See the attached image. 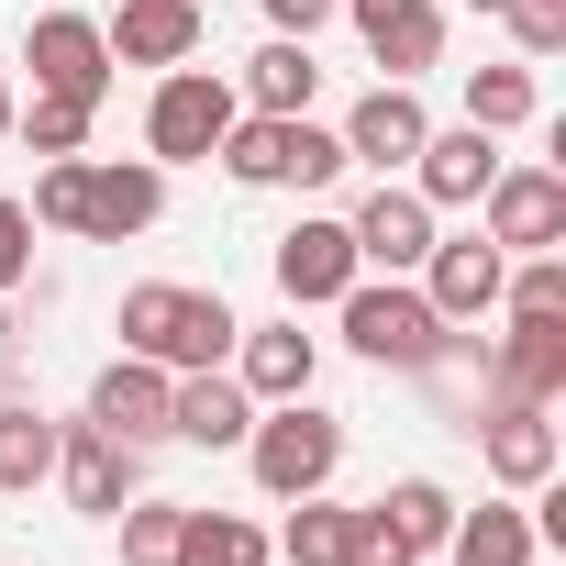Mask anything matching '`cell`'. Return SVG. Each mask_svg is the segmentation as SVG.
Here are the masks:
<instances>
[{
  "instance_id": "obj_1",
  "label": "cell",
  "mask_w": 566,
  "mask_h": 566,
  "mask_svg": "<svg viewBox=\"0 0 566 566\" xmlns=\"http://www.w3.org/2000/svg\"><path fill=\"white\" fill-rule=\"evenodd\" d=\"M233 301L222 290H178V277H145V290H123V356L189 378V367H222L233 356Z\"/></svg>"
},
{
  "instance_id": "obj_2",
  "label": "cell",
  "mask_w": 566,
  "mask_h": 566,
  "mask_svg": "<svg viewBox=\"0 0 566 566\" xmlns=\"http://www.w3.org/2000/svg\"><path fill=\"white\" fill-rule=\"evenodd\" d=\"M244 189H334L356 156H345V134H323L312 112H233V134L211 145Z\"/></svg>"
},
{
  "instance_id": "obj_3",
  "label": "cell",
  "mask_w": 566,
  "mask_h": 566,
  "mask_svg": "<svg viewBox=\"0 0 566 566\" xmlns=\"http://www.w3.org/2000/svg\"><path fill=\"white\" fill-rule=\"evenodd\" d=\"M244 455H255V489H266V500H312V489H334V467H345V422L312 411V400H266V411L244 422Z\"/></svg>"
},
{
  "instance_id": "obj_4",
  "label": "cell",
  "mask_w": 566,
  "mask_h": 566,
  "mask_svg": "<svg viewBox=\"0 0 566 566\" xmlns=\"http://www.w3.org/2000/svg\"><path fill=\"white\" fill-rule=\"evenodd\" d=\"M334 312H345V345L367 367H444V312L422 290H400V277H356Z\"/></svg>"
},
{
  "instance_id": "obj_5",
  "label": "cell",
  "mask_w": 566,
  "mask_h": 566,
  "mask_svg": "<svg viewBox=\"0 0 566 566\" xmlns=\"http://www.w3.org/2000/svg\"><path fill=\"white\" fill-rule=\"evenodd\" d=\"M233 78H211L200 56L189 67H156V101H145V145H156V167H200L222 134H233Z\"/></svg>"
},
{
  "instance_id": "obj_6",
  "label": "cell",
  "mask_w": 566,
  "mask_h": 566,
  "mask_svg": "<svg viewBox=\"0 0 566 566\" xmlns=\"http://www.w3.org/2000/svg\"><path fill=\"white\" fill-rule=\"evenodd\" d=\"M23 67H34V90H45V101H90V112H101V90H112V45H101V23H90V12H34Z\"/></svg>"
},
{
  "instance_id": "obj_7",
  "label": "cell",
  "mask_w": 566,
  "mask_h": 566,
  "mask_svg": "<svg viewBox=\"0 0 566 566\" xmlns=\"http://www.w3.org/2000/svg\"><path fill=\"white\" fill-rule=\"evenodd\" d=\"M156 211H167V167H156V156H112V167L78 156V222H67V233L123 244V233H145Z\"/></svg>"
},
{
  "instance_id": "obj_8",
  "label": "cell",
  "mask_w": 566,
  "mask_h": 566,
  "mask_svg": "<svg viewBox=\"0 0 566 566\" xmlns=\"http://www.w3.org/2000/svg\"><path fill=\"white\" fill-rule=\"evenodd\" d=\"M56 478H67V500H78L90 522H112V511L145 489V444H123V433H101V422H56Z\"/></svg>"
},
{
  "instance_id": "obj_9",
  "label": "cell",
  "mask_w": 566,
  "mask_h": 566,
  "mask_svg": "<svg viewBox=\"0 0 566 566\" xmlns=\"http://www.w3.org/2000/svg\"><path fill=\"white\" fill-rule=\"evenodd\" d=\"M478 200H489V244H500V255L566 244V178H555V167H500Z\"/></svg>"
},
{
  "instance_id": "obj_10",
  "label": "cell",
  "mask_w": 566,
  "mask_h": 566,
  "mask_svg": "<svg viewBox=\"0 0 566 566\" xmlns=\"http://www.w3.org/2000/svg\"><path fill=\"white\" fill-rule=\"evenodd\" d=\"M500 277H511V255L489 244V233H433V255H422V301L444 312V334L455 323H478V312H500Z\"/></svg>"
},
{
  "instance_id": "obj_11",
  "label": "cell",
  "mask_w": 566,
  "mask_h": 566,
  "mask_svg": "<svg viewBox=\"0 0 566 566\" xmlns=\"http://www.w3.org/2000/svg\"><path fill=\"white\" fill-rule=\"evenodd\" d=\"M356 233L345 222H290L277 233V290H290V312H323V301H345L356 290Z\"/></svg>"
},
{
  "instance_id": "obj_12",
  "label": "cell",
  "mask_w": 566,
  "mask_h": 566,
  "mask_svg": "<svg viewBox=\"0 0 566 566\" xmlns=\"http://www.w3.org/2000/svg\"><path fill=\"white\" fill-rule=\"evenodd\" d=\"M345 233H356V266H389V277H400V266H422V255H433V200L378 178V189L356 200V222H345Z\"/></svg>"
},
{
  "instance_id": "obj_13",
  "label": "cell",
  "mask_w": 566,
  "mask_h": 566,
  "mask_svg": "<svg viewBox=\"0 0 566 566\" xmlns=\"http://www.w3.org/2000/svg\"><path fill=\"white\" fill-rule=\"evenodd\" d=\"M489 400H566V312H511L500 356H489Z\"/></svg>"
},
{
  "instance_id": "obj_14",
  "label": "cell",
  "mask_w": 566,
  "mask_h": 566,
  "mask_svg": "<svg viewBox=\"0 0 566 566\" xmlns=\"http://www.w3.org/2000/svg\"><path fill=\"white\" fill-rule=\"evenodd\" d=\"M112 67H189L200 56V0H123V12L101 23Z\"/></svg>"
},
{
  "instance_id": "obj_15",
  "label": "cell",
  "mask_w": 566,
  "mask_h": 566,
  "mask_svg": "<svg viewBox=\"0 0 566 566\" xmlns=\"http://www.w3.org/2000/svg\"><path fill=\"white\" fill-rule=\"evenodd\" d=\"M422 134H433V112L411 101V78H378V90L345 112V156H367V167H411Z\"/></svg>"
},
{
  "instance_id": "obj_16",
  "label": "cell",
  "mask_w": 566,
  "mask_h": 566,
  "mask_svg": "<svg viewBox=\"0 0 566 566\" xmlns=\"http://www.w3.org/2000/svg\"><path fill=\"white\" fill-rule=\"evenodd\" d=\"M367 544H389V533H378V511H345V500H323V489H312V500L290 511V533H277V566H356Z\"/></svg>"
},
{
  "instance_id": "obj_17",
  "label": "cell",
  "mask_w": 566,
  "mask_h": 566,
  "mask_svg": "<svg viewBox=\"0 0 566 566\" xmlns=\"http://www.w3.org/2000/svg\"><path fill=\"white\" fill-rule=\"evenodd\" d=\"M167 389H178L167 367L112 356V367H101V389H90V422H101V433H123V444H156V433H167Z\"/></svg>"
},
{
  "instance_id": "obj_18",
  "label": "cell",
  "mask_w": 566,
  "mask_h": 566,
  "mask_svg": "<svg viewBox=\"0 0 566 566\" xmlns=\"http://www.w3.org/2000/svg\"><path fill=\"white\" fill-rule=\"evenodd\" d=\"M478 444H489V478H500V489H544V478H555V422H544V400H489Z\"/></svg>"
},
{
  "instance_id": "obj_19",
  "label": "cell",
  "mask_w": 566,
  "mask_h": 566,
  "mask_svg": "<svg viewBox=\"0 0 566 566\" xmlns=\"http://www.w3.org/2000/svg\"><path fill=\"white\" fill-rule=\"evenodd\" d=\"M312 367H323V345H312L301 323L233 334V378H244V400H312Z\"/></svg>"
},
{
  "instance_id": "obj_20",
  "label": "cell",
  "mask_w": 566,
  "mask_h": 566,
  "mask_svg": "<svg viewBox=\"0 0 566 566\" xmlns=\"http://www.w3.org/2000/svg\"><path fill=\"white\" fill-rule=\"evenodd\" d=\"M244 422H255V400H244V378H222V367H189V378L167 389V433H178V444H244Z\"/></svg>"
},
{
  "instance_id": "obj_21",
  "label": "cell",
  "mask_w": 566,
  "mask_h": 566,
  "mask_svg": "<svg viewBox=\"0 0 566 566\" xmlns=\"http://www.w3.org/2000/svg\"><path fill=\"white\" fill-rule=\"evenodd\" d=\"M500 178V145L478 134V123H455V134H422V156H411V189L444 211V200H478Z\"/></svg>"
},
{
  "instance_id": "obj_22",
  "label": "cell",
  "mask_w": 566,
  "mask_h": 566,
  "mask_svg": "<svg viewBox=\"0 0 566 566\" xmlns=\"http://www.w3.org/2000/svg\"><path fill=\"white\" fill-rule=\"evenodd\" d=\"M533 511L522 500H478V511H455V533H444V566H533Z\"/></svg>"
},
{
  "instance_id": "obj_23",
  "label": "cell",
  "mask_w": 566,
  "mask_h": 566,
  "mask_svg": "<svg viewBox=\"0 0 566 566\" xmlns=\"http://www.w3.org/2000/svg\"><path fill=\"white\" fill-rule=\"evenodd\" d=\"M312 90H323V67H312V34H266L255 56H244V112H312Z\"/></svg>"
},
{
  "instance_id": "obj_24",
  "label": "cell",
  "mask_w": 566,
  "mask_h": 566,
  "mask_svg": "<svg viewBox=\"0 0 566 566\" xmlns=\"http://www.w3.org/2000/svg\"><path fill=\"white\" fill-rule=\"evenodd\" d=\"M367 511H378L389 555H444V533H455V489H444V478H400V489L367 500Z\"/></svg>"
},
{
  "instance_id": "obj_25",
  "label": "cell",
  "mask_w": 566,
  "mask_h": 566,
  "mask_svg": "<svg viewBox=\"0 0 566 566\" xmlns=\"http://www.w3.org/2000/svg\"><path fill=\"white\" fill-rule=\"evenodd\" d=\"M167 566H277V544L244 511H178V555Z\"/></svg>"
},
{
  "instance_id": "obj_26",
  "label": "cell",
  "mask_w": 566,
  "mask_h": 566,
  "mask_svg": "<svg viewBox=\"0 0 566 566\" xmlns=\"http://www.w3.org/2000/svg\"><path fill=\"white\" fill-rule=\"evenodd\" d=\"M367 56H378L389 78H422V67L444 56V12H433V0H389V12L367 23Z\"/></svg>"
},
{
  "instance_id": "obj_27",
  "label": "cell",
  "mask_w": 566,
  "mask_h": 566,
  "mask_svg": "<svg viewBox=\"0 0 566 566\" xmlns=\"http://www.w3.org/2000/svg\"><path fill=\"white\" fill-rule=\"evenodd\" d=\"M45 478H56V422H45L34 400H0V489L34 500Z\"/></svg>"
},
{
  "instance_id": "obj_28",
  "label": "cell",
  "mask_w": 566,
  "mask_h": 566,
  "mask_svg": "<svg viewBox=\"0 0 566 566\" xmlns=\"http://www.w3.org/2000/svg\"><path fill=\"white\" fill-rule=\"evenodd\" d=\"M467 123H478V134L533 123V67H467Z\"/></svg>"
},
{
  "instance_id": "obj_29",
  "label": "cell",
  "mask_w": 566,
  "mask_h": 566,
  "mask_svg": "<svg viewBox=\"0 0 566 566\" xmlns=\"http://www.w3.org/2000/svg\"><path fill=\"white\" fill-rule=\"evenodd\" d=\"M123 566H167L178 555V500H123Z\"/></svg>"
},
{
  "instance_id": "obj_30",
  "label": "cell",
  "mask_w": 566,
  "mask_h": 566,
  "mask_svg": "<svg viewBox=\"0 0 566 566\" xmlns=\"http://www.w3.org/2000/svg\"><path fill=\"white\" fill-rule=\"evenodd\" d=\"M12 134H34V156H78L90 145V101H45L34 90V112H12Z\"/></svg>"
},
{
  "instance_id": "obj_31",
  "label": "cell",
  "mask_w": 566,
  "mask_h": 566,
  "mask_svg": "<svg viewBox=\"0 0 566 566\" xmlns=\"http://www.w3.org/2000/svg\"><path fill=\"white\" fill-rule=\"evenodd\" d=\"M500 301H511L522 323H533V312H566V255H555V244H544V255H522V266L500 277Z\"/></svg>"
},
{
  "instance_id": "obj_32",
  "label": "cell",
  "mask_w": 566,
  "mask_h": 566,
  "mask_svg": "<svg viewBox=\"0 0 566 566\" xmlns=\"http://www.w3.org/2000/svg\"><path fill=\"white\" fill-rule=\"evenodd\" d=\"M500 12H511L522 56H566V0H500Z\"/></svg>"
},
{
  "instance_id": "obj_33",
  "label": "cell",
  "mask_w": 566,
  "mask_h": 566,
  "mask_svg": "<svg viewBox=\"0 0 566 566\" xmlns=\"http://www.w3.org/2000/svg\"><path fill=\"white\" fill-rule=\"evenodd\" d=\"M23 266H34V211H23V200H0V301L23 290Z\"/></svg>"
},
{
  "instance_id": "obj_34",
  "label": "cell",
  "mask_w": 566,
  "mask_h": 566,
  "mask_svg": "<svg viewBox=\"0 0 566 566\" xmlns=\"http://www.w3.org/2000/svg\"><path fill=\"white\" fill-rule=\"evenodd\" d=\"M334 12H345V0H266V23H277V34H323Z\"/></svg>"
},
{
  "instance_id": "obj_35",
  "label": "cell",
  "mask_w": 566,
  "mask_h": 566,
  "mask_svg": "<svg viewBox=\"0 0 566 566\" xmlns=\"http://www.w3.org/2000/svg\"><path fill=\"white\" fill-rule=\"evenodd\" d=\"M356 566H422V555H389V544H367V555H356Z\"/></svg>"
},
{
  "instance_id": "obj_36",
  "label": "cell",
  "mask_w": 566,
  "mask_h": 566,
  "mask_svg": "<svg viewBox=\"0 0 566 566\" xmlns=\"http://www.w3.org/2000/svg\"><path fill=\"white\" fill-rule=\"evenodd\" d=\"M345 12H356V23H378V12H389V0H345Z\"/></svg>"
},
{
  "instance_id": "obj_37",
  "label": "cell",
  "mask_w": 566,
  "mask_h": 566,
  "mask_svg": "<svg viewBox=\"0 0 566 566\" xmlns=\"http://www.w3.org/2000/svg\"><path fill=\"white\" fill-rule=\"evenodd\" d=\"M12 112H23V101H12V90H0V134H12Z\"/></svg>"
},
{
  "instance_id": "obj_38",
  "label": "cell",
  "mask_w": 566,
  "mask_h": 566,
  "mask_svg": "<svg viewBox=\"0 0 566 566\" xmlns=\"http://www.w3.org/2000/svg\"><path fill=\"white\" fill-rule=\"evenodd\" d=\"M467 12H500V0H467Z\"/></svg>"
}]
</instances>
